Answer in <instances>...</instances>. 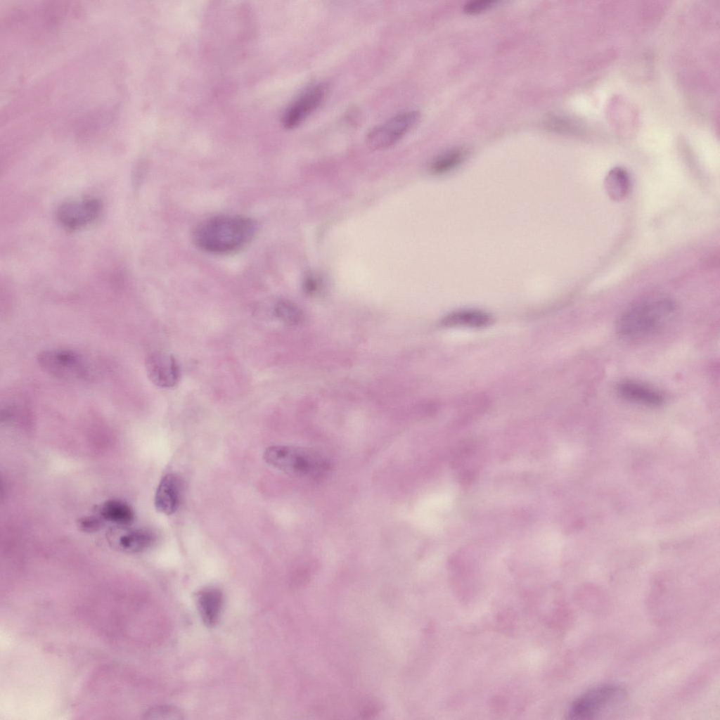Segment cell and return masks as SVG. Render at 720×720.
Returning <instances> with one entry per match:
<instances>
[{"label": "cell", "mask_w": 720, "mask_h": 720, "mask_svg": "<svg viewBox=\"0 0 720 720\" xmlns=\"http://www.w3.org/2000/svg\"><path fill=\"white\" fill-rule=\"evenodd\" d=\"M180 499V484L177 477L167 474L160 480L155 495L156 509L164 514L171 515L178 508Z\"/></svg>", "instance_id": "cell-12"}, {"label": "cell", "mask_w": 720, "mask_h": 720, "mask_svg": "<svg viewBox=\"0 0 720 720\" xmlns=\"http://www.w3.org/2000/svg\"><path fill=\"white\" fill-rule=\"evenodd\" d=\"M264 459L286 474L299 477H314L328 468L322 456L301 447L271 446L265 450Z\"/></svg>", "instance_id": "cell-3"}, {"label": "cell", "mask_w": 720, "mask_h": 720, "mask_svg": "<svg viewBox=\"0 0 720 720\" xmlns=\"http://www.w3.org/2000/svg\"><path fill=\"white\" fill-rule=\"evenodd\" d=\"M108 539L113 548L131 553L146 550L155 540L153 534L148 530L126 528L112 529Z\"/></svg>", "instance_id": "cell-10"}, {"label": "cell", "mask_w": 720, "mask_h": 720, "mask_svg": "<svg viewBox=\"0 0 720 720\" xmlns=\"http://www.w3.org/2000/svg\"><path fill=\"white\" fill-rule=\"evenodd\" d=\"M624 689L615 683L594 687L577 698L570 705L567 717L574 720L593 719L624 698Z\"/></svg>", "instance_id": "cell-5"}, {"label": "cell", "mask_w": 720, "mask_h": 720, "mask_svg": "<svg viewBox=\"0 0 720 720\" xmlns=\"http://www.w3.org/2000/svg\"><path fill=\"white\" fill-rule=\"evenodd\" d=\"M327 92L324 84H317L304 90L285 110L282 123L287 129L302 124L323 101Z\"/></svg>", "instance_id": "cell-7"}, {"label": "cell", "mask_w": 720, "mask_h": 720, "mask_svg": "<svg viewBox=\"0 0 720 720\" xmlns=\"http://www.w3.org/2000/svg\"><path fill=\"white\" fill-rule=\"evenodd\" d=\"M490 321V317L483 312L464 311L449 315L444 320V322L446 325L482 326L487 325Z\"/></svg>", "instance_id": "cell-16"}, {"label": "cell", "mask_w": 720, "mask_h": 720, "mask_svg": "<svg viewBox=\"0 0 720 720\" xmlns=\"http://www.w3.org/2000/svg\"><path fill=\"white\" fill-rule=\"evenodd\" d=\"M674 302L666 297L647 298L636 302L619 316L617 332L626 339H640L660 330L672 318Z\"/></svg>", "instance_id": "cell-2"}, {"label": "cell", "mask_w": 720, "mask_h": 720, "mask_svg": "<svg viewBox=\"0 0 720 720\" xmlns=\"http://www.w3.org/2000/svg\"><path fill=\"white\" fill-rule=\"evenodd\" d=\"M145 367L149 380L159 387H172L179 381V367L172 354L162 352H151L146 359Z\"/></svg>", "instance_id": "cell-9"}, {"label": "cell", "mask_w": 720, "mask_h": 720, "mask_svg": "<svg viewBox=\"0 0 720 720\" xmlns=\"http://www.w3.org/2000/svg\"><path fill=\"white\" fill-rule=\"evenodd\" d=\"M223 603V597L217 589H207L198 597L200 613L204 623L210 626L218 621Z\"/></svg>", "instance_id": "cell-13"}, {"label": "cell", "mask_w": 720, "mask_h": 720, "mask_svg": "<svg viewBox=\"0 0 720 720\" xmlns=\"http://www.w3.org/2000/svg\"><path fill=\"white\" fill-rule=\"evenodd\" d=\"M40 368L49 375L65 380L88 378L90 365L81 354L68 349H50L37 357Z\"/></svg>", "instance_id": "cell-4"}, {"label": "cell", "mask_w": 720, "mask_h": 720, "mask_svg": "<svg viewBox=\"0 0 720 720\" xmlns=\"http://www.w3.org/2000/svg\"><path fill=\"white\" fill-rule=\"evenodd\" d=\"M617 394L633 404L648 407H657L664 402V397L656 389L634 380H624L617 387Z\"/></svg>", "instance_id": "cell-11"}, {"label": "cell", "mask_w": 720, "mask_h": 720, "mask_svg": "<svg viewBox=\"0 0 720 720\" xmlns=\"http://www.w3.org/2000/svg\"><path fill=\"white\" fill-rule=\"evenodd\" d=\"M463 157V152L461 150L449 152L437 158L432 165V171L435 173H442L449 171L458 165Z\"/></svg>", "instance_id": "cell-18"}, {"label": "cell", "mask_w": 720, "mask_h": 720, "mask_svg": "<svg viewBox=\"0 0 720 720\" xmlns=\"http://www.w3.org/2000/svg\"><path fill=\"white\" fill-rule=\"evenodd\" d=\"M98 513L102 519L120 526L130 525L134 519L132 508L125 502L110 499L101 505Z\"/></svg>", "instance_id": "cell-14"}, {"label": "cell", "mask_w": 720, "mask_h": 720, "mask_svg": "<svg viewBox=\"0 0 720 720\" xmlns=\"http://www.w3.org/2000/svg\"><path fill=\"white\" fill-rule=\"evenodd\" d=\"M629 177L622 167H615L608 173L605 179V187L608 195L614 200H622L629 190Z\"/></svg>", "instance_id": "cell-15"}, {"label": "cell", "mask_w": 720, "mask_h": 720, "mask_svg": "<svg viewBox=\"0 0 720 720\" xmlns=\"http://www.w3.org/2000/svg\"><path fill=\"white\" fill-rule=\"evenodd\" d=\"M103 525L100 518L95 516H86L77 520V526L80 530L86 532L98 531Z\"/></svg>", "instance_id": "cell-19"}, {"label": "cell", "mask_w": 720, "mask_h": 720, "mask_svg": "<svg viewBox=\"0 0 720 720\" xmlns=\"http://www.w3.org/2000/svg\"><path fill=\"white\" fill-rule=\"evenodd\" d=\"M494 4L493 0H477L469 1L465 5L464 10L468 13L482 11Z\"/></svg>", "instance_id": "cell-20"}, {"label": "cell", "mask_w": 720, "mask_h": 720, "mask_svg": "<svg viewBox=\"0 0 720 720\" xmlns=\"http://www.w3.org/2000/svg\"><path fill=\"white\" fill-rule=\"evenodd\" d=\"M257 230L251 218L238 215H220L199 224L193 233L200 249L212 253H227L248 244Z\"/></svg>", "instance_id": "cell-1"}, {"label": "cell", "mask_w": 720, "mask_h": 720, "mask_svg": "<svg viewBox=\"0 0 720 720\" xmlns=\"http://www.w3.org/2000/svg\"><path fill=\"white\" fill-rule=\"evenodd\" d=\"M101 204L96 199H86L80 202L62 204L56 216L59 223L65 229L75 230L94 221L100 214Z\"/></svg>", "instance_id": "cell-8"}, {"label": "cell", "mask_w": 720, "mask_h": 720, "mask_svg": "<svg viewBox=\"0 0 720 720\" xmlns=\"http://www.w3.org/2000/svg\"><path fill=\"white\" fill-rule=\"evenodd\" d=\"M419 113L415 110L400 112L371 129L367 134L368 147L384 150L397 143L417 123Z\"/></svg>", "instance_id": "cell-6"}, {"label": "cell", "mask_w": 720, "mask_h": 720, "mask_svg": "<svg viewBox=\"0 0 720 720\" xmlns=\"http://www.w3.org/2000/svg\"><path fill=\"white\" fill-rule=\"evenodd\" d=\"M274 312L279 319L290 325L299 323L302 317L300 309L288 300L278 302L275 306Z\"/></svg>", "instance_id": "cell-17"}]
</instances>
